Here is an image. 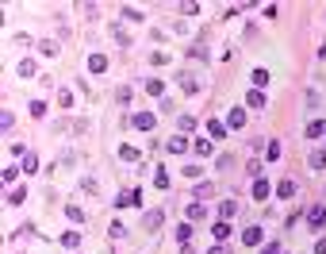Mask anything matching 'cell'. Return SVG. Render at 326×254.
Wrapping results in <instances>:
<instances>
[{"mask_svg":"<svg viewBox=\"0 0 326 254\" xmlns=\"http://www.w3.org/2000/svg\"><path fill=\"white\" fill-rule=\"evenodd\" d=\"M123 16H127V19H135V23H138V19H146V16H142L138 8H123Z\"/></svg>","mask_w":326,"mask_h":254,"instance_id":"d590c367","label":"cell"},{"mask_svg":"<svg viewBox=\"0 0 326 254\" xmlns=\"http://www.w3.org/2000/svg\"><path fill=\"white\" fill-rule=\"evenodd\" d=\"M265 154H269V158L276 162V158H280V143H269V147H265Z\"/></svg>","mask_w":326,"mask_h":254,"instance_id":"836d02e7","label":"cell"},{"mask_svg":"<svg viewBox=\"0 0 326 254\" xmlns=\"http://www.w3.org/2000/svg\"><path fill=\"white\" fill-rule=\"evenodd\" d=\"M307 139H318V135H326V120H315V123H307Z\"/></svg>","mask_w":326,"mask_h":254,"instance_id":"9c48e42d","label":"cell"},{"mask_svg":"<svg viewBox=\"0 0 326 254\" xmlns=\"http://www.w3.org/2000/svg\"><path fill=\"white\" fill-rule=\"evenodd\" d=\"M204 216H207V208H204L200 201H196V204H188V219H204Z\"/></svg>","mask_w":326,"mask_h":254,"instance_id":"603a6c76","label":"cell"},{"mask_svg":"<svg viewBox=\"0 0 326 254\" xmlns=\"http://www.w3.org/2000/svg\"><path fill=\"white\" fill-rule=\"evenodd\" d=\"M307 228H326V208H322V204H315V208H311L307 212Z\"/></svg>","mask_w":326,"mask_h":254,"instance_id":"7a4b0ae2","label":"cell"},{"mask_svg":"<svg viewBox=\"0 0 326 254\" xmlns=\"http://www.w3.org/2000/svg\"><path fill=\"white\" fill-rule=\"evenodd\" d=\"M211 235L219 239V243H223V239H231V223H226V219H219V223L211 228Z\"/></svg>","mask_w":326,"mask_h":254,"instance_id":"8fae6325","label":"cell"},{"mask_svg":"<svg viewBox=\"0 0 326 254\" xmlns=\"http://www.w3.org/2000/svg\"><path fill=\"white\" fill-rule=\"evenodd\" d=\"M146 93H150V97H161V93H165V85H161L157 77H150V81H146Z\"/></svg>","mask_w":326,"mask_h":254,"instance_id":"ffe728a7","label":"cell"},{"mask_svg":"<svg viewBox=\"0 0 326 254\" xmlns=\"http://www.w3.org/2000/svg\"><path fill=\"white\" fill-rule=\"evenodd\" d=\"M66 216L73 219V223H81V219H85V208H77V204H69V208H66Z\"/></svg>","mask_w":326,"mask_h":254,"instance_id":"cb8c5ba5","label":"cell"},{"mask_svg":"<svg viewBox=\"0 0 326 254\" xmlns=\"http://www.w3.org/2000/svg\"><path fill=\"white\" fill-rule=\"evenodd\" d=\"M269 193H273V189H269L265 177H261V181H253V201H269Z\"/></svg>","mask_w":326,"mask_h":254,"instance_id":"52a82bcc","label":"cell"},{"mask_svg":"<svg viewBox=\"0 0 326 254\" xmlns=\"http://www.w3.org/2000/svg\"><path fill=\"white\" fill-rule=\"evenodd\" d=\"M161 223H165V212H161V208H154V212H146V216H142V228H146V231H157Z\"/></svg>","mask_w":326,"mask_h":254,"instance_id":"6da1fadb","label":"cell"},{"mask_svg":"<svg viewBox=\"0 0 326 254\" xmlns=\"http://www.w3.org/2000/svg\"><path fill=\"white\" fill-rule=\"evenodd\" d=\"M61 246H81V231H66V235H61Z\"/></svg>","mask_w":326,"mask_h":254,"instance_id":"7402d4cb","label":"cell"},{"mask_svg":"<svg viewBox=\"0 0 326 254\" xmlns=\"http://www.w3.org/2000/svg\"><path fill=\"white\" fill-rule=\"evenodd\" d=\"M261 239H265V231H261V228H246V231H242V243H246V246H257Z\"/></svg>","mask_w":326,"mask_h":254,"instance_id":"277c9868","label":"cell"},{"mask_svg":"<svg viewBox=\"0 0 326 254\" xmlns=\"http://www.w3.org/2000/svg\"><path fill=\"white\" fill-rule=\"evenodd\" d=\"M27 201V189H12V196H8V204H23Z\"/></svg>","mask_w":326,"mask_h":254,"instance_id":"f546056e","label":"cell"},{"mask_svg":"<svg viewBox=\"0 0 326 254\" xmlns=\"http://www.w3.org/2000/svg\"><path fill=\"white\" fill-rule=\"evenodd\" d=\"M177 81H180V89H184V93H196V89H200V85H196V77H192V73H180Z\"/></svg>","mask_w":326,"mask_h":254,"instance_id":"9a60e30c","label":"cell"},{"mask_svg":"<svg viewBox=\"0 0 326 254\" xmlns=\"http://www.w3.org/2000/svg\"><path fill=\"white\" fill-rule=\"evenodd\" d=\"M138 127V131H150V127H154V112H135V120H131Z\"/></svg>","mask_w":326,"mask_h":254,"instance_id":"3957f363","label":"cell"},{"mask_svg":"<svg viewBox=\"0 0 326 254\" xmlns=\"http://www.w3.org/2000/svg\"><path fill=\"white\" fill-rule=\"evenodd\" d=\"M35 170H39V158L27 150V154H23V174H35Z\"/></svg>","mask_w":326,"mask_h":254,"instance_id":"44dd1931","label":"cell"},{"mask_svg":"<svg viewBox=\"0 0 326 254\" xmlns=\"http://www.w3.org/2000/svg\"><path fill=\"white\" fill-rule=\"evenodd\" d=\"M315 254H326V235H322V239L315 243Z\"/></svg>","mask_w":326,"mask_h":254,"instance_id":"74e56055","label":"cell"},{"mask_svg":"<svg viewBox=\"0 0 326 254\" xmlns=\"http://www.w3.org/2000/svg\"><path fill=\"white\" fill-rule=\"evenodd\" d=\"M138 196H142L138 189H127V193H119V201H115V204H119V208H135V204H138Z\"/></svg>","mask_w":326,"mask_h":254,"instance_id":"5b68a950","label":"cell"},{"mask_svg":"<svg viewBox=\"0 0 326 254\" xmlns=\"http://www.w3.org/2000/svg\"><path fill=\"white\" fill-rule=\"evenodd\" d=\"M246 104L249 108H265V93H261V89H249V93H246Z\"/></svg>","mask_w":326,"mask_h":254,"instance_id":"8992f818","label":"cell"},{"mask_svg":"<svg viewBox=\"0 0 326 254\" xmlns=\"http://www.w3.org/2000/svg\"><path fill=\"white\" fill-rule=\"evenodd\" d=\"M246 174L253 177V181H261V162H249V166H246Z\"/></svg>","mask_w":326,"mask_h":254,"instance_id":"4dcf8cb0","label":"cell"},{"mask_svg":"<svg viewBox=\"0 0 326 254\" xmlns=\"http://www.w3.org/2000/svg\"><path fill=\"white\" fill-rule=\"evenodd\" d=\"M226 127H246V112H242V108H234V112L226 116Z\"/></svg>","mask_w":326,"mask_h":254,"instance_id":"4fadbf2b","label":"cell"},{"mask_svg":"<svg viewBox=\"0 0 326 254\" xmlns=\"http://www.w3.org/2000/svg\"><path fill=\"white\" fill-rule=\"evenodd\" d=\"M39 50H43V54H58V46H54L50 39H43V43H39Z\"/></svg>","mask_w":326,"mask_h":254,"instance_id":"e575fe53","label":"cell"},{"mask_svg":"<svg viewBox=\"0 0 326 254\" xmlns=\"http://www.w3.org/2000/svg\"><path fill=\"white\" fill-rule=\"evenodd\" d=\"M211 193H215V185H207V181H204V185H196V201H207Z\"/></svg>","mask_w":326,"mask_h":254,"instance_id":"d4e9b609","label":"cell"},{"mask_svg":"<svg viewBox=\"0 0 326 254\" xmlns=\"http://www.w3.org/2000/svg\"><path fill=\"white\" fill-rule=\"evenodd\" d=\"M249 81H253V89H265L269 85V70H253V73H249Z\"/></svg>","mask_w":326,"mask_h":254,"instance_id":"5bb4252c","label":"cell"},{"mask_svg":"<svg viewBox=\"0 0 326 254\" xmlns=\"http://www.w3.org/2000/svg\"><path fill=\"white\" fill-rule=\"evenodd\" d=\"M154 185H157V189H169V174H165V170H157V174H154Z\"/></svg>","mask_w":326,"mask_h":254,"instance_id":"83f0119b","label":"cell"},{"mask_svg":"<svg viewBox=\"0 0 326 254\" xmlns=\"http://www.w3.org/2000/svg\"><path fill=\"white\" fill-rule=\"evenodd\" d=\"M58 100H61V108H69V104H73V93H69V89H61Z\"/></svg>","mask_w":326,"mask_h":254,"instance_id":"d6a6232c","label":"cell"},{"mask_svg":"<svg viewBox=\"0 0 326 254\" xmlns=\"http://www.w3.org/2000/svg\"><path fill=\"white\" fill-rule=\"evenodd\" d=\"M234 212H238V201H223V204H219V216H223V219H231Z\"/></svg>","mask_w":326,"mask_h":254,"instance_id":"ac0fdd59","label":"cell"},{"mask_svg":"<svg viewBox=\"0 0 326 254\" xmlns=\"http://www.w3.org/2000/svg\"><path fill=\"white\" fill-rule=\"evenodd\" d=\"M276 196H284V201L296 196V181H280V185H276Z\"/></svg>","mask_w":326,"mask_h":254,"instance_id":"2e32d148","label":"cell"},{"mask_svg":"<svg viewBox=\"0 0 326 254\" xmlns=\"http://www.w3.org/2000/svg\"><path fill=\"white\" fill-rule=\"evenodd\" d=\"M119 158H127V162H135V158H138V150H135V147H119Z\"/></svg>","mask_w":326,"mask_h":254,"instance_id":"1f68e13d","label":"cell"},{"mask_svg":"<svg viewBox=\"0 0 326 254\" xmlns=\"http://www.w3.org/2000/svg\"><path fill=\"white\" fill-rule=\"evenodd\" d=\"M211 150H215L211 139H200V143H196V154H211Z\"/></svg>","mask_w":326,"mask_h":254,"instance_id":"f1b7e54d","label":"cell"},{"mask_svg":"<svg viewBox=\"0 0 326 254\" xmlns=\"http://www.w3.org/2000/svg\"><path fill=\"white\" fill-rule=\"evenodd\" d=\"M261 254H280V243H265V246H261Z\"/></svg>","mask_w":326,"mask_h":254,"instance_id":"8d00e7d4","label":"cell"},{"mask_svg":"<svg viewBox=\"0 0 326 254\" xmlns=\"http://www.w3.org/2000/svg\"><path fill=\"white\" fill-rule=\"evenodd\" d=\"M188 239H192V223H180V228H177V243L188 246Z\"/></svg>","mask_w":326,"mask_h":254,"instance_id":"e0dca14e","label":"cell"},{"mask_svg":"<svg viewBox=\"0 0 326 254\" xmlns=\"http://www.w3.org/2000/svg\"><path fill=\"white\" fill-rule=\"evenodd\" d=\"M326 166V150H315V154H311V170H322Z\"/></svg>","mask_w":326,"mask_h":254,"instance_id":"484cf974","label":"cell"},{"mask_svg":"<svg viewBox=\"0 0 326 254\" xmlns=\"http://www.w3.org/2000/svg\"><path fill=\"white\" fill-rule=\"evenodd\" d=\"M19 77H35V58H23V62H19Z\"/></svg>","mask_w":326,"mask_h":254,"instance_id":"d6986e66","label":"cell"},{"mask_svg":"<svg viewBox=\"0 0 326 254\" xmlns=\"http://www.w3.org/2000/svg\"><path fill=\"white\" fill-rule=\"evenodd\" d=\"M88 70H92V73H104V70H108V58H104V54H92V58H88Z\"/></svg>","mask_w":326,"mask_h":254,"instance_id":"7c38bea8","label":"cell"},{"mask_svg":"<svg viewBox=\"0 0 326 254\" xmlns=\"http://www.w3.org/2000/svg\"><path fill=\"white\" fill-rule=\"evenodd\" d=\"M207 135H211V139H223V135H226V123H219V120H207Z\"/></svg>","mask_w":326,"mask_h":254,"instance_id":"30bf717a","label":"cell"},{"mask_svg":"<svg viewBox=\"0 0 326 254\" xmlns=\"http://www.w3.org/2000/svg\"><path fill=\"white\" fill-rule=\"evenodd\" d=\"M169 154H184V150H188V139H184V135H177V139H169Z\"/></svg>","mask_w":326,"mask_h":254,"instance_id":"ba28073f","label":"cell"},{"mask_svg":"<svg viewBox=\"0 0 326 254\" xmlns=\"http://www.w3.org/2000/svg\"><path fill=\"white\" fill-rule=\"evenodd\" d=\"M31 116H35V120H43V116H46V104H43V100H31Z\"/></svg>","mask_w":326,"mask_h":254,"instance_id":"4316f807","label":"cell"},{"mask_svg":"<svg viewBox=\"0 0 326 254\" xmlns=\"http://www.w3.org/2000/svg\"><path fill=\"white\" fill-rule=\"evenodd\" d=\"M318 58H326V43H322V46H318Z\"/></svg>","mask_w":326,"mask_h":254,"instance_id":"f35d334b","label":"cell"}]
</instances>
